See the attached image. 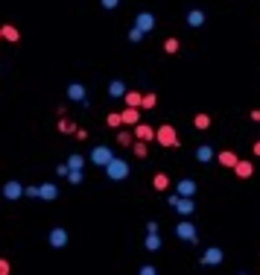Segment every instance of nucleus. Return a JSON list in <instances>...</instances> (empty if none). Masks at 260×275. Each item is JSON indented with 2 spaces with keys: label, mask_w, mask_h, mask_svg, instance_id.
Wrapping results in <instances>:
<instances>
[{
  "label": "nucleus",
  "mask_w": 260,
  "mask_h": 275,
  "mask_svg": "<svg viewBox=\"0 0 260 275\" xmlns=\"http://www.w3.org/2000/svg\"><path fill=\"white\" fill-rule=\"evenodd\" d=\"M9 202H15V199H21V196H27V188L21 185V182H15V179H9L6 185H3V190H0Z\"/></svg>",
  "instance_id": "20e7f679"
},
{
  "label": "nucleus",
  "mask_w": 260,
  "mask_h": 275,
  "mask_svg": "<svg viewBox=\"0 0 260 275\" xmlns=\"http://www.w3.org/2000/svg\"><path fill=\"white\" fill-rule=\"evenodd\" d=\"M111 158H114V150L111 147H94L91 150V164H97V167H105Z\"/></svg>",
  "instance_id": "39448f33"
},
{
  "label": "nucleus",
  "mask_w": 260,
  "mask_h": 275,
  "mask_svg": "<svg viewBox=\"0 0 260 275\" xmlns=\"http://www.w3.org/2000/svg\"><path fill=\"white\" fill-rule=\"evenodd\" d=\"M187 24H190L193 30L205 27V12H202V9H190V12H187Z\"/></svg>",
  "instance_id": "a211bd4d"
},
{
  "label": "nucleus",
  "mask_w": 260,
  "mask_h": 275,
  "mask_svg": "<svg viewBox=\"0 0 260 275\" xmlns=\"http://www.w3.org/2000/svg\"><path fill=\"white\" fill-rule=\"evenodd\" d=\"M175 211H178V217H190L193 211H196L193 196H178V205H175Z\"/></svg>",
  "instance_id": "ddd939ff"
},
{
  "label": "nucleus",
  "mask_w": 260,
  "mask_h": 275,
  "mask_svg": "<svg viewBox=\"0 0 260 275\" xmlns=\"http://www.w3.org/2000/svg\"><path fill=\"white\" fill-rule=\"evenodd\" d=\"M135 138L149 144V141H155V129H152L149 123H138V126H135Z\"/></svg>",
  "instance_id": "2eb2a0df"
},
{
  "label": "nucleus",
  "mask_w": 260,
  "mask_h": 275,
  "mask_svg": "<svg viewBox=\"0 0 260 275\" xmlns=\"http://www.w3.org/2000/svg\"><path fill=\"white\" fill-rule=\"evenodd\" d=\"M68 100H73V103H88V88L79 85V82H70L68 85Z\"/></svg>",
  "instance_id": "1a4fd4ad"
},
{
  "label": "nucleus",
  "mask_w": 260,
  "mask_h": 275,
  "mask_svg": "<svg viewBox=\"0 0 260 275\" xmlns=\"http://www.w3.org/2000/svg\"><path fill=\"white\" fill-rule=\"evenodd\" d=\"M82 179H85V176H82V170H70L68 173V182H70V185H82Z\"/></svg>",
  "instance_id": "473e14b6"
},
{
  "label": "nucleus",
  "mask_w": 260,
  "mask_h": 275,
  "mask_svg": "<svg viewBox=\"0 0 260 275\" xmlns=\"http://www.w3.org/2000/svg\"><path fill=\"white\" fill-rule=\"evenodd\" d=\"M27 196H33V199H38V185H30V188H27Z\"/></svg>",
  "instance_id": "4c0bfd02"
},
{
  "label": "nucleus",
  "mask_w": 260,
  "mask_h": 275,
  "mask_svg": "<svg viewBox=\"0 0 260 275\" xmlns=\"http://www.w3.org/2000/svg\"><path fill=\"white\" fill-rule=\"evenodd\" d=\"M196 190H199V185L193 179H178V185H175V193L178 196H196Z\"/></svg>",
  "instance_id": "9b49d317"
},
{
  "label": "nucleus",
  "mask_w": 260,
  "mask_h": 275,
  "mask_svg": "<svg viewBox=\"0 0 260 275\" xmlns=\"http://www.w3.org/2000/svg\"><path fill=\"white\" fill-rule=\"evenodd\" d=\"M140 100H143L140 91H126V97H123V103L126 105H138V108H140Z\"/></svg>",
  "instance_id": "bb28decb"
},
{
  "label": "nucleus",
  "mask_w": 260,
  "mask_h": 275,
  "mask_svg": "<svg viewBox=\"0 0 260 275\" xmlns=\"http://www.w3.org/2000/svg\"><path fill=\"white\" fill-rule=\"evenodd\" d=\"M68 173H70L68 161H65V164H59V167H56V176H59V179H68Z\"/></svg>",
  "instance_id": "72a5a7b5"
},
{
  "label": "nucleus",
  "mask_w": 260,
  "mask_h": 275,
  "mask_svg": "<svg viewBox=\"0 0 260 275\" xmlns=\"http://www.w3.org/2000/svg\"><path fill=\"white\" fill-rule=\"evenodd\" d=\"M213 158H216V153H213L210 147H205V144L196 147V161H199V164H208V161H213Z\"/></svg>",
  "instance_id": "6ab92c4d"
},
{
  "label": "nucleus",
  "mask_w": 260,
  "mask_h": 275,
  "mask_svg": "<svg viewBox=\"0 0 260 275\" xmlns=\"http://www.w3.org/2000/svg\"><path fill=\"white\" fill-rule=\"evenodd\" d=\"M152 188H155L158 193L170 190V176H167V173H155V176H152Z\"/></svg>",
  "instance_id": "f3484780"
},
{
  "label": "nucleus",
  "mask_w": 260,
  "mask_h": 275,
  "mask_svg": "<svg viewBox=\"0 0 260 275\" xmlns=\"http://www.w3.org/2000/svg\"><path fill=\"white\" fill-rule=\"evenodd\" d=\"M76 138L79 141H88V129H76Z\"/></svg>",
  "instance_id": "ea45409f"
},
{
  "label": "nucleus",
  "mask_w": 260,
  "mask_h": 275,
  "mask_svg": "<svg viewBox=\"0 0 260 275\" xmlns=\"http://www.w3.org/2000/svg\"><path fill=\"white\" fill-rule=\"evenodd\" d=\"M143 35H146V33H140L138 27H132V30H129V41H132V44H140V41H143Z\"/></svg>",
  "instance_id": "7c9ffc66"
},
{
  "label": "nucleus",
  "mask_w": 260,
  "mask_h": 275,
  "mask_svg": "<svg viewBox=\"0 0 260 275\" xmlns=\"http://www.w3.org/2000/svg\"><path fill=\"white\" fill-rule=\"evenodd\" d=\"M158 105V97L155 94H143V100H140V111H152Z\"/></svg>",
  "instance_id": "a878e982"
},
{
  "label": "nucleus",
  "mask_w": 260,
  "mask_h": 275,
  "mask_svg": "<svg viewBox=\"0 0 260 275\" xmlns=\"http://www.w3.org/2000/svg\"><path fill=\"white\" fill-rule=\"evenodd\" d=\"M251 150H254V155H260V141H254V147H251Z\"/></svg>",
  "instance_id": "a19ab883"
},
{
  "label": "nucleus",
  "mask_w": 260,
  "mask_h": 275,
  "mask_svg": "<svg viewBox=\"0 0 260 275\" xmlns=\"http://www.w3.org/2000/svg\"><path fill=\"white\" fill-rule=\"evenodd\" d=\"M0 38H3V27H0Z\"/></svg>",
  "instance_id": "79ce46f5"
},
{
  "label": "nucleus",
  "mask_w": 260,
  "mask_h": 275,
  "mask_svg": "<svg viewBox=\"0 0 260 275\" xmlns=\"http://www.w3.org/2000/svg\"><path fill=\"white\" fill-rule=\"evenodd\" d=\"M143 246H146V252H158L161 249V234L158 231H146V243Z\"/></svg>",
  "instance_id": "412c9836"
},
{
  "label": "nucleus",
  "mask_w": 260,
  "mask_h": 275,
  "mask_svg": "<svg viewBox=\"0 0 260 275\" xmlns=\"http://www.w3.org/2000/svg\"><path fill=\"white\" fill-rule=\"evenodd\" d=\"M120 0H103V9H117Z\"/></svg>",
  "instance_id": "58836bf2"
},
{
  "label": "nucleus",
  "mask_w": 260,
  "mask_h": 275,
  "mask_svg": "<svg viewBox=\"0 0 260 275\" xmlns=\"http://www.w3.org/2000/svg\"><path fill=\"white\" fill-rule=\"evenodd\" d=\"M132 150H135V155H138V158H146V155H149V150H146V141H138Z\"/></svg>",
  "instance_id": "2f4dec72"
},
{
  "label": "nucleus",
  "mask_w": 260,
  "mask_h": 275,
  "mask_svg": "<svg viewBox=\"0 0 260 275\" xmlns=\"http://www.w3.org/2000/svg\"><path fill=\"white\" fill-rule=\"evenodd\" d=\"M167 205H170V208L178 205V193H170V196H167Z\"/></svg>",
  "instance_id": "e433bc0d"
},
{
  "label": "nucleus",
  "mask_w": 260,
  "mask_h": 275,
  "mask_svg": "<svg viewBox=\"0 0 260 275\" xmlns=\"http://www.w3.org/2000/svg\"><path fill=\"white\" fill-rule=\"evenodd\" d=\"M9 272H12V263L6 258H0V275H9Z\"/></svg>",
  "instance_id": "f704fd0d"
},
{
  "label": "nucleus",
  "mask_w": 260,
  "mask_h": 275,
  "mask_svg": "<svg viewBox=\"0 0 260 275\" xmlns=\"http://www.w3.org/2000/svg\"><path fill=\"white\" fill-rule=\"evenodd\" d=\"M193 126H196L199 132H205V129H210V114H205V111H199V114L193 117Z\"/></svg>",
  "instance_id": "b1692460"
},
{
  "label": "nucleus",
  "mask_w": 260,
  "mask_h": 275,
  "mask_svg": "<svg viewBox=\"0 0 260 275\" xmlns=\"http://www.w3.org/2000/svg\"><path fill=\"white\" fill-rule=\"evenodd\" d=\"M103 170H105V176H108L111 182H123V179H129V164H126L123 158H111Z\"/></svg>",
  "instance_id": "f03ea898"
},
{
  "label": "nucleus",
  "mask_w": 260,
  "mask_h": 275,
  "mask_svg": "<svg viewBox=\"0 0 260 275\" xmlns=\"http://www.w3.org/2000/svg\"><path fill=\"white\" fill-rule=\"evenodd\" d=\"M158 272V269H155V266H149V263H146V266H140V275H155Z\"/></svg>",
  "instance_id": "c9c22d12"
},
{
  "label": "nucleus",
  "mask_w": 260,
  "mask_h": 275,
  "mask_svg": "<svg viewBox=\"0 0 260 275\" xmlns=\"http://www.w3.org/2000/svg\"><path fill=\"white\" fill-rule=\"evenodd\" d=\"M181 50V44H178V38H167V41H164V53H167V56H175V53Z\"/></svg>",
  "instance_id": "cd10ccee"
},
{
  "label": "nucleus",
  "mask_w": 260,
  "mask_h": 275,
  "mask_svg": "<svg viewBox=\"0 0 260 275\" xmlns=\"http://www.w3.org/2000/svg\"><path fill=\"white\" fill-rule=\"evenodd\" d=\"M108 97H114V100H123V97H126V85H123V79L108 82Z\"/></svg>",
  "instance_id": "aec40b11"
},
{
  "label": "nucleus",
  "mask_w": 260,
  "mask_h": 275,
  "mask_svg": "<svg viewBox=\"0 0 260 275\" xmlns=\"http://www.w3.org/2000/svg\"><path fill=\"white\" fill-rule=\"evenodd\" d=\"M56 129H59L62 135H76V123L68 120V117H62V120L56 123Z\"/></svg>",
  "instance_id": "5701e85b"
},
{
  "label": "nucleus",
  "mask_w": 260,
  "mask_h": 275,
  "mask_svg": "<svg viewBox=\"0 0 260 275\" xmlns=\"http://www.w3.org/2000/svg\"><path fill=\"white\" fill-rule=\"evenodd\" d=\"M222 258H225V255H222V249H219V246H208V249L202 252V266H219Z\"/></svg>",
  "instance_id": "423d86ee"
},
{
  "label": "nucleus",
  "mask_w": 260,
  "mask_h": 275,
  "mask_svg": "<svg viewBox=\"0 0 260 275\" xmlns=\"http://www.w3.org/2000/svg\"><path fill=\"white\" fill-rule=\"evenodd\" d=\"M175 237L193 246V243H199V231H196V225H193L190 220H181V223L175 225Z\"/></svg>",
  "instance_id": "7ed1b4c3"
},
{
  "label": "nucleus",
  "mask_w": 260,
  "mask_h": 275,
  "mask_svg": "<svg viewBox=\"0 0 260 275\" xmlns=\"http://www.w3.org/2000/svg\"><path fill=\"white\" fill-rule=\"evenodd\" d=\"M47 240H50V246L53 249H65V246H68V231H65V228H62V225H56V228H50V234H47Z\"/></svg>",
  "instance_id": "0eeeda50"
},
{
  "label": "nucleus",
  "mask_w": 260,
  "mask_h": 275,
  "mask_svg": "<svg viewBox=\"0 0 260 275\" xmlns=\"http://www.w3.org/2000/svg\"><path fill=\"white\" fill-rule=\"evenodd\" d=\"M38 199H44V202H53V199H59V188H56L53 182H44V185H38Z\"/></svg>",
  "instance_id": "f8f14e48"
},
{
  "label": "nucleus",
  "mask_w": 260,
  "mask_h": 275,
  "mask_svg": "<svg viewBox=\"0 0 260 275\" xmlns=\"http://www.w3.org/2000/svg\"><path fill=\"white\" fill-rule=\"evenodd\" d=\"M120 114H123V126H132V129H135V126L140 123V108L138 105H126Z\"/></svg>",
  "instance_id": "9d476101"
},
{
  "label": "nucleus",
  "mask_w": 260,
  "mask_h": 275,
  "mask_svg": "<svg viewBox=\"0 0 260 275\" xmlns=\"http://www.w3.org/2000/svg\"><path fill=\"white\" fill-rule=\"evenodd\" d=\"M132 27H138L140 33H152L155 30V15L152 12H140V15H135V24Z\"/></svg>",
  "instance_id": "6e6552de"
},
{
  "label": "nucleus",
  "mask_w": 260,
  "mask_h": 275,
  "mask_svg": "<svg viewBox=\"0 0 260 275\" xmlns=\"http://www.w3.org/2000/svg\"><path fill=\"white\" fill-rule=\"evenodd\" d=\"M68 167H70V170H82V167H85V158H82L79 153H73L68 158Z\"/></svg>",
  "instance_id": "c85d7f7f"
},
{
  "label": "nucleus",
  "mask_w": 260,
  "mask_h": 275,
  "mask_svg": "<svg viewBox=\"0 0 260 275\" xmlns=\"http://www.w3.org/2000/svg\"><path fill=\"white\" fill-rule=\"evenodd\" d=\"M105 123H108L111 129H120V126H123V114H117V111H111V114L105 117Z\"/></svg>",
  "instance_id": "c756f323"
},
{
  "label": "nucleus",
  "mask_w": 260,
  "mask_h": 275,
  "mask_svg": "<svg viewBox=\"0 0 260 275\" xmlns=\"http://www.w3.org/2000/svg\"><path fill=\"white\" fill-rule=\"evenodd\" d=\"M3 38H6V41H12V44H18V41H21V30L12 27V24H3Z\"/></svg>",
  "instance_id": "4be33fe9"
},
{
  "label": "nucleus",
  "mask_w": 260,
  "mask_h": 275,
  "mask_svg": "<svg viewBox=\"0 0 260 275\" xmlns=\"http://www.w3.org/2000/svg\"><path fill=\"white\" fill-rule=\"evenodd\" d=\"M234 173H237V179H251V176H254V164L245 161V158H240V161L234 164Z\"/></svg>",
  "instance_id": "4468645a"
},
{
  "label": "nucleus",
  "mask_w": 260,
  "mask_h": 275,
  "mask_svg": "<svg viewBox=\"0 0 260 275\" xmlns=\"http://www.w3.org/2000/svg\"><path fill=\"white\" fill-rule=\"evenodd\" d=\"M155 141L164 147V150H175V147H178V132H175L173 123L158 126V129H155Z\"/></svg>",
  "instance_id": "f257e3e1"
},
{
  "label": "nucleus",
  "mask_w": 260,
  "mask_h": 275,
  "mask_svg": "<svg viewBox=\"0 0 260 275\" xmlns=\"http://www.w3.org/2000/svg\"><path fill=\"white\" fill-rule=\"evenodd\" d=\"M216 161H219L225 170H234V164H237L240 158H237V153H234V150H222V153L216 155Z\"/></svg>",
  "instance_id": "dca6fc26"
},
{
  "label": "nucleus",
  "mask_w": 260,
  "mask_h": 275,
  "mask_svg": "<svg viewBox=\"0 0 260 275\" xmlns=\"http://www.w3.org/2000/svg\"><path fill=\"white\" fill-rule=\"evenodd\" d=\"M132 144H135V132L120 129V132H117V147H132Z\"/></svg>",
  "instance_id": "393cba45"
}]
</instances>
